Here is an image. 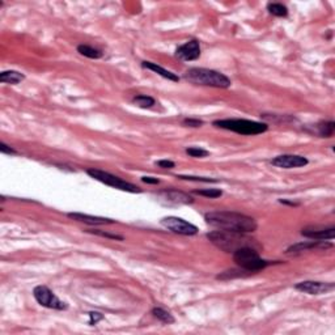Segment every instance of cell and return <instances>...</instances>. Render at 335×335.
Returning <instances> with one entry per match:
<instances>
[{
  "mask_svg": "<svg viewBox=\"0 0 335 335\" xmlns=\"http://www.w3.org/2000/svg\"><path fill=\"white\" fill-rule=\"evenodd\" d=\"M195 194L202 196H207V198L215 199L219 198V196L223 195V191L219 189H203V190H196Z\"/></svg>",
  "mask_w": 335,
  "mask_h": 335,
  "instance_id": "23",
  "label": "cell"
},
{
  "mask_svg": "<svg viewBox=\"0 0 335 335\" xmlns=\"http://www.w3.org/2000/svg\"><path fill=\"white\" fill-rule=\"evenodd\" d=\"M104 319V316H102L101 313L98 312H91L89 313V325L95 326L97 325L100 321H102Z\"/></svg>",
  "mask_w": 335,
  "mask_h": 335,
  "instance_id": "27",
  "label": "cell"
},
{
  "mask_svg": "<svg viewBox=\"0 0 335 335\" xmlns=\"http://www.w3.org/2000/svg\"><path fill=\"white\" fill-rule=\"evenodd\" d=\"M33 296H34V299H36V301L39 305L45 306V308L55 310L67 309V304L63 303L60 299H58L55 296V293L46 286H37L33 290Z\"/></svg>",
  "mask_w": 335,
  "mask_h": 335,
  "instance_id": "7",
  "label": "cell"
},
{
  "mask_svg": "<svg viewBox=\"0 0 335 335\" xmlns=\"http://www.w3.org/2000/svg\"><path fill=\"white\" fill-rule=\"evenodd\" d=\"M156 165H159L160 168H163V169H173V168L176 166V164L170 161V160H160V161L156 163Z\"/></svg>",
  "mask_w": 335,
  "mask_h": 335,
  "instance_id": "29",
  "label": "cell"
},
{
  "mask_svg": "<svg viewBox=\"0 0 335 335\" xmlns=\"http://www.w3.org/2000/svg\"><path fill=\"white\" fill-rule=\"evenodd\" d=\"M182 123L187 127H200L203 124V120L195 119V118H186Z\"/></svg>",
  "mask_w": 335,
  "mask_h": 335,
  "instance_id": "28",
  "label": "cell"
},
{
  "mask_svg": "<svg viewBox=\"0 0 335 335\" xmlns=\"http://www.w3.org/2000/svg\"><path fill=\"white\" fill-rule=\"evenodd\" d=\"M301 234L304 237L313 238V240L318 241H330L334 240L335 237V228H316V227H308L304 228L301 231Z\"/></svg>",
  "mask_w": 335,
  "mask_h": 335,
  "instance_id": "13",
  "label": "cell"
},
{
  "mask_svg": "<svg viewBox=\"0 0 335 335\" xmlns=\"http://www.w3.org/2000/svg\"><path fill=\"white\" fill-rule=\"evenodd\" d=\"M25 79V75L21 74L19 71H13V70H10V71H3L0 74V82L4 83V84H19Z\"/></svg>",
  "mask_w": 335,
  "mask_h": 335,
  "instance_id": "17",
  "label": "cell"
},
{
  "mask_svg": "<svg viewBox=\"0 0 335 335\" xmlns=\"http://www.w3.org/2000/svg\"><path fill=\"white\" fill-rule=\"evenodd\" d=\"M78 52L80 55L87 56V58L89 59H100L104 55V52H102L101 50H98L96 49V47H92V46L88 45H79Z\"/></svg>",
  "mask_w": 335,
  "mask_h": 335,
  "instance_id": "19",
  "label": "cell"
},
{
  "mask_svg": "<svg viewBox=\"0 0 335 335\" xmlns=\"http://www.w3.org/2000/svg\"><path fill=\"white\" fill-rule=\"evenodd\" d=\"M88 232L97 234V236H101V237H105V238H111V240H119V241L123 240V236H119V234L108 233V232H102V231H95V229H93V231H88Z\"/></svg>",
  "mask_w": 335,
  "mask_h": 335,
  "instance_id": "26",
  "label": "cell"
},
{
  "mask_svg": "<svg viewBox=\"0 0 335 335\" xmlns=\"http://www.w3.org/2000/svg\"><path fill=\"white\" fill-rule=\"evenodd\" d=\"M161 225L166 228L168 231L173 232V233L182 234V236H194L198 233V228L191 223L186 222L181 218H176V216H168L161 220Z\"/></svg>",
  "mask_w": 335,
  "mask_h": 335,
  "instance_id": "8",
  "label": "cell"
},
{
  "mask_svg": "<svg viewBox=\"0 0 335 335\" xmlns=\"http://www.w3.org/2000/svg\"><path fill=\"white\" fill-rule=\"evenodd\" d=\"M186 153L191 157H206L210 155L209 151L199 148V147H189V148H186Z\"/></svg>",
  "mask_w": 335,
  "mask_h": 335,
  "instance_id": "24",
  "label": "cell"
},
{
  "mask_svg": "<svg viewBox=\"0 0 335 335\" xmlns=\"http://www.w3.org/2000/svg\"><path fill=\"white\" fill-rule=\"evenodd\" d=\"M176 56L181 60H185V62L196 60L200 56V45L196 39H190L189 42L177 47Z\"/></svg>",
  "mask_w": 335,
  "mask_h": 335,
  "instance_id": "12",
  "label": "cell"
},
{
  "mask_svg": "<svg viewBox=\"0 0 335 335\" xmlns=\"http://www.w3.org/2000/svg\"><path fill=\"white\" fill-rule=\"evenodd\" d=\"M214 126L240 135H259L269 130L267 123L249 119H219L214 122Z\"/></svg>",
  "mask_w": 335,
  "mask_h": 335,
  "instance_id": "5",
  "label": "cell"
},
{
  "mask_svg": "<svg viewBox=\"0 0 335 335\" xmlns=\"http://www.w3.org/2000/svg\"><path fill=\"white\" fill-rule=\"evenodd\" d=\"M151 313L153 314V317H156L159 321H161L163 323H166V325L174 323V321H176L174 317H173L169 312H166L165 309H163V308H153Z\"/></svg>",
  "mask_w": 335,
  "mask_h": 335,
  "instance_id": "20",
  "label": "cell"
},
{
  "mask_svg": "<svg viewBox=\"0 0 335 335\" xmlns=\"http://www.w3.org/2000/svg\"><path fill=\"white\" fill-rule=\"evenodd\" d=\"M142 67L146 70H151V71L156 72L157 75L163 76L164 79H168V80H170V82H176V83L179 82V78L176 75V74H173V72L163 69L161 65L156 64V63L147 62V60H144V62H142Z\"/></svg>",
  "mask_w": 335,
  "mask_h": 335,
  "instance_id": "16",
  "label": "cell"
},
{
  "mask_svg": "<svg viewBox=\"0 0 335 335\" xmlns=\"http://www.w3.org/2000/svg\"><path fill=\"white\" fill-rule=\"evenodd\" d=\"M207 238L212 244L219 247L220 250L225 253H234V251L242 246H250V240L245 236V233H238V232H228V231H214L207 234Z\"/></svg>",
  "mask_w": 335,
  "mask_h": 335,
  "instance_id": "3",
  "label": "cell"
},
{
  "mask_svg": "<svg viewBox=\"0 0 335 335\" xmlns=\"http://www.w3.org/2000/svg\"><path fill=\"white\" fill-rule=\"evenodd\" d=\"M334 283H323V282H314V280H306L295 286L297 291L308 295H322L334 290Z\"/></svg>",
  "mask_w": 335,
  "mask_h": 335,
  "instance_id": "11",
  "label": "cell"
},
{
  "mask_svg": "<svg viewBox=\"0 0 335 335\" xmlns=\"http://www.w3.org/2000/svg\"><path fill=\"white\" fill-rule=\"evenodd\" d=\"M271 164L278 168L283 169H293V168H301L309 164L308 159L300 155H280L271 160Z\"/></svg>",
  "mask_w": 335,
  "mask_h": 335,
  "instance_id": "10",
  "label": "cell"
},
{
  "mask_svg": "<svg viewBox=\"0 0 335 335\" xmlns=\"http://www.w3.org/2000/svg\"><path fill=\"white\" fill-rule=\"evenodd\" d=\"M142 181L144 183H151V185H157L160 183V181L157 178H153V177H142Z\"/></svg>",
  "mask_w": 335,
  "mask_h": 335,
  "instance_id": "31",
  "label": "cell"
},
{
  "mask_svg": "<svg viewBox=\"0 0 335 335\" xmlns=\"http://www.w3.org/2000/svg\"><path fill=\"white\" fill-rule=\"evenodd\" d=\"M183 78L191 84L215 87V88H229L232 84L231 80L224 74L209 69H190L185 72Z\"/></svg>",
  "mask_w": 335,
  "mask_h": 335,
  "instance_id": "2",
  "label": "cell"
},
{
  "mask_svg": "<svg viewBox=\"0 0 335 335\" xmlns=\"http://www.w3.org/2000/svg\"><path fill=\"white\" fill-rule=\"evenodd\" d=\"M159 200L165 206H182V205H192L194 199L182 191L177 190H163L157 194Z\"/></svg>",
  "mask_w": 335,
  "mask_h": 335,
  "instance_id": "9",
  "label": "cell"
},
{
  "mask_svg": "<svg viewBox=\"0 0 335 335\" xmlns=\"http://www.w3.org/2000/svg\"><path fill=\"white\" fill-rule=\"evenodd\" d=\"M87 173H88L92 178H95L96 181H98V182L105 183V185L114 187V189L122 190V191H127V192H132V194L142 192V189L138 187V186L127 182V181H123V179L119 178V177L110 174V173L108 172H104V170L101 169H95V168H92V169L87 170Z\"/></svg>",
  "mask_w": 335,
  "mask_h": 335,
  "instance_id": "6",
  "label": "cell"
},
{
  "mask_svg": "<svg viewBox=\"0 0 335 335\" xmlns=\"http://www.w3.org/2000/svg\"><path fill=\"white\" fill-rule=\"evenodd\" d=\"M267 10L271 15L277 17H287L288 16V8L284 4L280 3H270L267 4Z\"/></svg>",
  "mask_w": 335,
  "mask_h": 335,
  "instance_id": "22",
  "label": "cell"
},
{
  "mask_svg": "<svg viewBox=\"0 0 335 335\" xmlns=\"http://www.w3.org/2000/svg\"><path fill=\"white\" fill-rule=\"evenodd\" d=\"M132 102L142 109H150L156 104L155 98L147 95H138L132 98Z\"/></svg>",
  "mask_w": 335,
  "mask_h": 335,
  "instance_id": "21",
  "label": "cell"
},
{
  "mask_svg": "<svg viewBox=\"0 0 335 335\" xmlns=\"http://www.w3.org/2000/svg\"><path fill=\"white\" fill-rule=\"evenodd\" d=\"M0 152L2 153H6V155H16V151L13 150V148H11L10 146H7L6 143H0Z\"/></svg>",
  "mask_w": 335,
  "mask_h": 335,
  "instance_id": "30",
  "label": "cell"
},
{
  "mask_svg": "<svg viewBox=\"0 0 335 335\" xmlns=\"http://www.w3.org/2000/svg\"><path fill=\"white\" fill-rule=\"evenodd\" d=\"M179 179H187V181H195V182H218V179L207 178V177H194V176H177Z\"/></svg>",
  "mask_w": 335,
  "mask_h": 335,
  "instance_id": "25",
  "label": "cell"
},
{
  "mask_svg": "<svg viewBox=\"0 0 335 335\" xmlns=\"http://www.w3.org/2000/svg\"><path fill=\"white\" fill-rule=\"evenodd\" d=\"M70 219L76 220V222L85 223L89 225H105V224H114V220L108 218H101V216H92L87 215V214H82V212H70L67 214Z\"/></svg>",
  "mask_w": 335,
  "mask_h": 335,
  "instance_id": "14",
  "label": "cell"
},
{
  "mask_svg": "<svg viewBox=\"0 0 335 335\" xmlns=\"http://www.w3.org/2000/svg\"><path fill=\"white\" fill-rule=\"evenodd\" d=\"M206 222L220 231L251 233L257 229V223L250 216L233 211H214L205 215Z\"/></svg>",
  "mask_w": 335,
  "mask_h": 335,
  "instance_id": "1",
  "label": "cell"
},
{
  "mask_svg": "<svg viewBox=\"0 0 335 335\" xmlns=\"http://www.w3.org/2000/svg\"><path fill=\"white\" fill-rule=\"evenodd\" d=\"M335 131V122L332 120H322L317 124V132L321 138H331Z\"/></svg>",
  "mask_w": 335,
  "mask_h": 335,
  "instance_id": "18",
  "label": "cell"
},
{
  "mask_svg": "<svg viewBox=\"0 0 335 335\" xmlns=\"http://www.w3.org/2000/svg\"><path fill=\"white\" fill-rule=\"evenodd\" d=\"M233 260L241 267V270L247 273H255L266 269L267 266L273 264L274 262L266 260L259 257L258 251L253 246H242L233 253Z\"/></svg>",
  "mask_w": 335,
  "mask_h": 335,
  "instance_id": "4",
  "label": "cell"
},
{
  "mask_svg": "<svg viewBox=\"0 0 335 335\" xmlns=\"http://www.w3.org/2000/svg\"><path fill=\"white\" fill-rule=\"evenodd\" d=\"M327 247H332V244L326 242V241H308V242H299V244L292 245L291 247L287 249V253L293 254V253H303L306 250H313V249H327Z\"/></svg>",
  "mask_w": 335,
  "mask_h": 335,
  "instance_id": "15",
  "label": "cell"
}]
</instances>
